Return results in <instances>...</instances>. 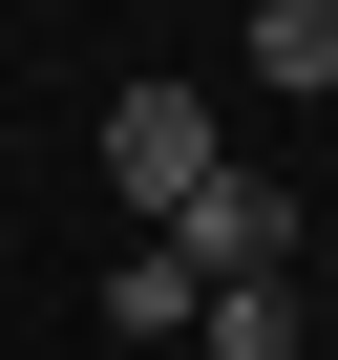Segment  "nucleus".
Listing matches in <instances>:
<instances>
[{
	"mask_svg": "<svg viewBox=\"0 0 338 360\" xmlns=\"http://www.w3.org/2000/svg\"><path fill=\"white\" fill-rule=\"evenodd\" d=\"M212 169H233L212 85H169V64H148V85H106V191H127V212H191Z\"/></svg>",
	"mask_w": 338,
	"mask_h": 360,
	"instance_id": "1",
	"label": "nucleus"
},
{
	"mask_svg": "<svg viewBox=\"0 0 338 360\" xmlns=\"http://www.w3.org/2000/svg\"><path fill=\"white\" fill-rule=\"evenodd\" d=\"M148 233L191 255L212 297H254V276H296V191H275V169H212V191H191V212H148Z\"/></svg>",
	"mask_w": 338,
	"mask_h": 360,
	"instance_id": "2",
	"label": "nucleus"
},
{
	"mask_svg": "<svg viewBox=\"0 0 338 360\" xmlns=\"http://www.w3.org/2000/svg\"><path fill=\"white\" fill-rule=\"evenodd\" d=\"M191 318H212V276L169 255V233H127V255H106V339H127V360H191Z\"/></svg>",
	"mask_w": 338,
	"mask_h": 360,
	"instance_id": "3",
	"label": "nucleus"
},
{
	"mask_svg": "<svg viewBox=\"0 0 338 360\" xmlns=\"http://www.w3.org/2000/svg\"><path fill=\"white\" fill-rule=\"evenodd\" d=\"M254 85H296V106L338 85V0H254Z\"/></svg>",
	"mask_w": 338,
	"mask_h": 360,
	"instance_id": "4",
	"label": "nucleus"
}]
</instances>
